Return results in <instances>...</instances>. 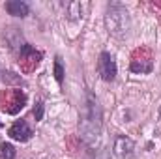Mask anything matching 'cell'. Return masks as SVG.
Masks as SVG:
<instances>
[{
    "instance_id": "obj_6",
    "label": "cell",
    "mask_w": 161,
    "mask_h": 159,
    "mask_svg": "<svg viewBox=\"0 0 161 159\" xmlns=\"http://www.w3.org/2000/svg\"><path fill=\"white\" fill-rule=\"evenodd\" d=\"M116 62H114V58L111 56V52H107V51H103L101 54H99V58H97V73L101 75V79L107 80V82H111V80L116 79Z\"/></svg>"
},
{
    "instance_id": "obj_14",
    "label": "cell",
    "mask_w": 161,
    "mask_h": 159,
    "mask_svg": "<svg viewBox=\"0 0 161 159\" xmlns=\"http://www.w3.org/2000/svg\"><path fill=\"white\" fill-rule=\"evenodd\" d=\"M159 114H161V111H159Z\"/></svg>"
},
{
    "instance_id": "obj_13",
    "label": "cell",
    "mask_w": 161,
    "mask_h": 159,
    "mask_svg": "<svg viewBox=\"0 0 161 159\" xmlns=\"http://www.w3.org/2000/svg\"><path fill=\"white\" fill-rule=\"evenodd\" d=\"M0 127H2V122H0Z\"/></svg>"
},
{
    "instance_id": "obj_1",
    "label": "cell",
    "mask_w": 161,
    "mask_h": 159,
    "mask_svg": "<svg viewBox=\"0 0 161 159\" xmlns=\"http://www.w3.org/2000/svg\"><path fill=\"white\" fill-rule=\"evenodd\" d=\"M101 125H103L101 105H99L97 97L90 90H86V94H84V111H82L80 123H79L82 142L88 144V146L96 144L97 139H99V135H101Z\"/></svg>"
},
{
    "instance_id": "obj_12",
    "label": "cell",
    "mask_w": 161,
    "mask_h": 159,
    "mask_svg": "<svg viewBox=\"0 0 161 159\" xmlns=\"http://www.w3.org/2000/svg\"><path fill=\"white\" fill-rule=\"evenodd\" d=\"M32 114H34L36 122H40V120L43 118V101H36V105H34V111H32Z\"/></svg>"
},
{
    "instance_id": "obj_8",
    "label": "cell",
    "mask_w": 161,
    "mask_h": 159,
    "mask_svg": "<svg viewBox=\"0 0 161 159\" xmlns=\"http://www.w3.org/2000/svg\"><path fill=\"white\" fill-rule=\"evenodd\" d=\"M8 135H9L13 140H17V142H26V140L32 139L34 133H32L30 125L26 123V120H17V122H13L11 127L8 129Z\"/></svg>"
},
{
    "instance_id": "obj_11",
    "label": "cell",
    "mask_w": 161,
    "mask_h": 159,
    "mask_svg": "<svg viewBox=\"0 0 161 159\" xmlns=\"http://www.w3.org/2000/svg\"><path fill=\"white\" fill-rule=\"evenodd\" d=\"M54 79L62 86V82H64V66H62V58L60 56L54 58Z\"/></svg>"
},
{
    "instance_id": "obj_9",
    "label": "cell",
    "mask_w": 161,
    "mask_h": 159,
    "mask_svg": "<svg viewBox=\"0 0 161 159\" xmlns=\"http://www.w3.org/2000/svg\"><path fill=\"white\" fill-rule=\"evenodd\" d=\"M6 11H8L9 15H13V17H26L28 11H30V8H28L26 2L9 0V2H6Z\"/></svg>"
},
{
    "instance_id": "obj_2",
    "label": "cell",
    "mask_w": 161,
    "mask_h": 159,
    "mask_svg": "<svg viewBox=\"0 0 161 159\" xmlns=\"http://www.w3.org/2000/svg\"><path fill=\"white\" fill-rule=\"evenodd\" d=\"M105 28L116 40L127 38V34L131 30V21H129V13H127L125 6H122L120 2H111L107 6V11H105Z\"/></svg>"
},
{
    "instance_id": "obj_3",
    "label": "cell",
    "mask_w": 161,
    "mask_h": 159,
    "mask_svg": "<svg viewBox=\"0 0 161 159\" xmlns=\"http://www.w3.org/2000/svg\"><path fill=\"white\" fill-rule=\"evenodd\" d=\"M129 69H131V73H137V75L152 73V69H154V51L150 47H146V45L137 47L131 52Z\"/></svg>"
},
{
    "instance_id": "obj_4",
    "label": "cell",
    "mask_w": 161,
    "mask_h": 159,
    "mask_svg": "<svg viewBox=\"0 0 161 159\" xmlns=\"http://www.w3.org/2000/svg\"><path fill=\"white\" fill-rule=\"evenodd\" d=\"M26 105V94L21 88H6L0 92V109L6 114H17Z\"/></svg>"
},
{
    "instance_id": "obj_10",
    "label": "cell",
    "mask_w": 161,
    "mask_h": 159,
    "mask_svg": "<svg viewBox=\"0 0 161 159\" xmlns=\"http://www.w3.org/2000/svg\"><path fill=\"white\" fill-rule=\"evenodd\" d=\"M0 159H15V148L9 142L0 144Z\"/></svg>"
},
{
    "instance_id": "obj_5",
    "label": "cell",
    "mask_w": 161,
    "mask_h": 159,
    "mask_svg": "<svg viewBox=\"0 0 161 159\" xmlns=\"http://www.w3.org/2000/svg\"><path fill=\"white\" fill-rule=\"evenodd\" d=\"M41 58H43V52H41V51H36L32 45L25 43V45H21V49H19L17 64H19V68H21L23 73H32V71H36V68L40 66Z\"/></svg>"
},
{
    "instance_id": "obj_7",
    "label": "cell",
    "mask_w": 161,
    "mask_h": 159,
    "mask_svg": "<svg viewBox=\"0 0 161 159\" xmlns=\"http://www.w3.org/2000/svg\"><path fill=\"white\" fill-rule=\"evenodd\" d=\"M114 156L118 159H131L135 156V142L125 137V135H118L114 139V148H113Z\"/></svg>"
}]
</instances>
